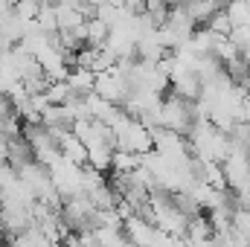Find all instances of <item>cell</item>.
Segmentation results:
<instances>
[{
	"mask_svg": "<svg viewBox=\"0 0 250 247\" xmlns=\"http://www.w3.org/2000/svg\"><path fill=\"white\" fill-rule=\"evenodd\" d=\"M3 154H6L3 160H6V163H12V166L21 172L23 166H29V163L35 160V145H32V143L23 137V131H21V134H15V137H9V140H6Z\"/></svg>",
	"mask_w": 250,
	"mask_h": 247,
	"instance_id": "6da1fadb",
	"label": "cell"
}]
</instances>
